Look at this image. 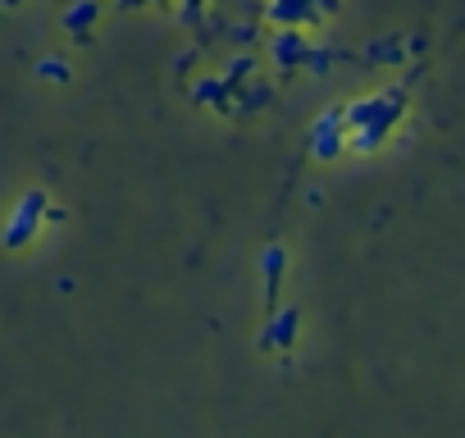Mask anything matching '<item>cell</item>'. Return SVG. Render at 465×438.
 I'll return each mask as SVG.
<instances>
[{"label": "cell", "mask_w": 465, "mask_h": 438, "mask_svg": "<svg viewBox=\"0 0 465 438\" xmlns=\"http://www.w3.org/2000/svg\"><path fill=\"white\" fill-rule=\"evenodd\" d=\"M311 151L320 160H333L342 151V110H329L315 128H311Z\"/></svg>", "instance_id": "obj_2"}, {"label": "cell", "mask_w": 465, "mask_h": 438, "mask_svg": "<svg viewBox=\"0 0 465 438\" xmlns=\"http://www.w3.org/2000/svg\"><path fill=\"white\" fill-rule=\"evenodd\" d=\"M292 324H297V315L288 311V315L279 320V338H283V343H292Z\"/></svg>", "instance_id": "obj_3"}, {"label": "cell", "mask_w": 465, "mask_h": 438, "mask_svg": "<svg viewBox=\"0 0 465 438\" xmlns=\"http://www.w3.org/2000/svg\"><path fill=\"white\" fill-rule=\"evenodd\" d=\"M42 210H46V192H28V201L15 210L10 229H5V247H10V252L24 247V243H33V234H37V224H42Z\"/></svg>", "instance_id": "obj_1"}]
</instances>
